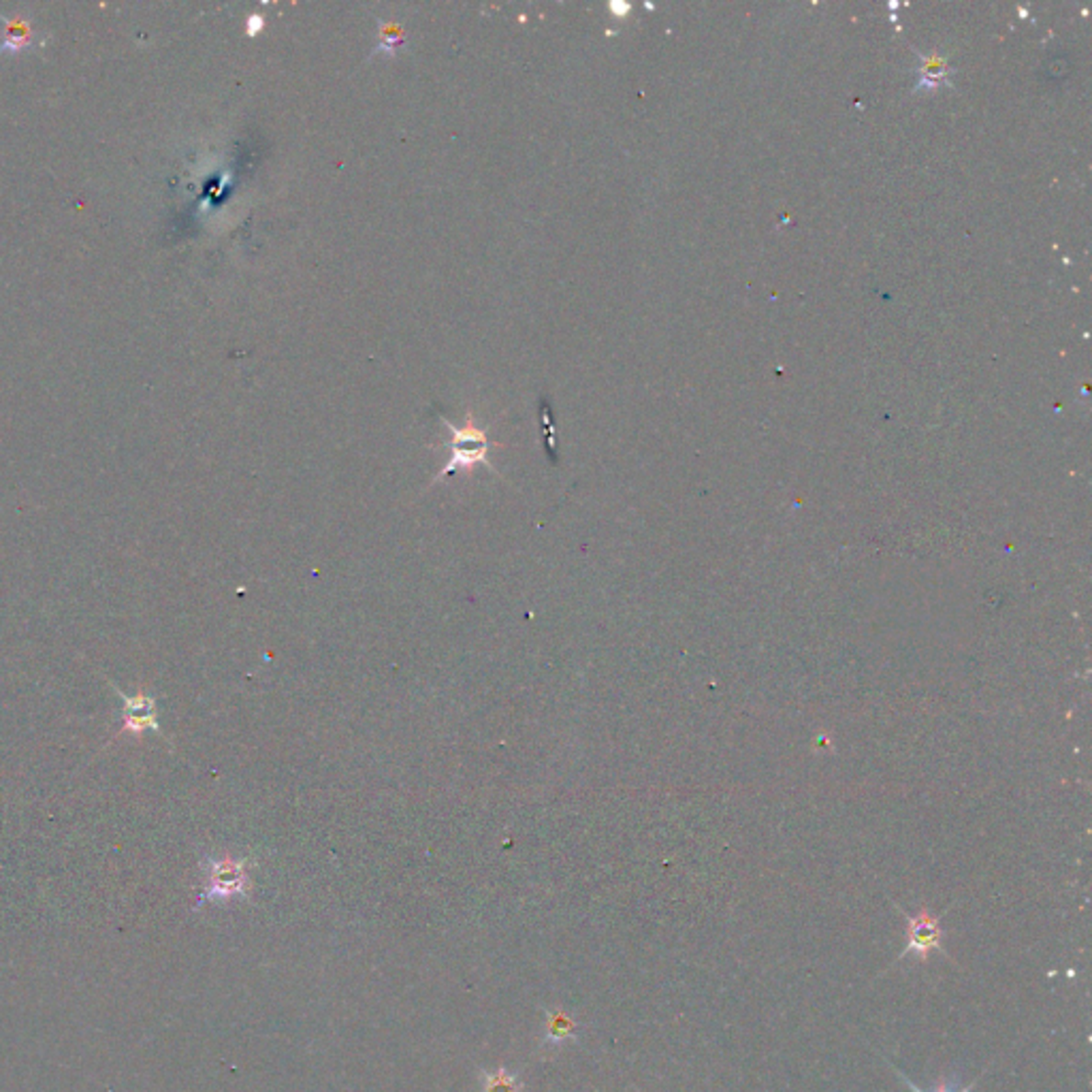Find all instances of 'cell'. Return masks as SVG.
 Here are the masks:
<instances>
[{
  "label": "cell",
  "mask_w": 1092,
  "mask_h": 1092,
  "mask_svg": "<svg viewBox=\"0 0 1092 1092\" xmlns=\"http://www.w3.org/2000/svg\"><path fill=\"white\" fill-rule=\"evenodd\" d=\"M892 1069H895V1071H896V1075H898V1077H900V1080H903V1082H905V1084H906V1086H909V1088H911V1092H924V1090H919V1088H918V1086H916V1084H913V1082H911V1080H909V1077H906V1075H905V1074H903V1071H898V1069H896V1067H895V1064H892ZM971 1090H973V1084H969V1086H966V1088H964V1090H956V1088H950V1086H948V1084H939V1086H937V1090H935V1092H971Z\"/></svg>",
  "instance_id": "cell-9"
},
{
  "label": "cell",
  "mask_w": 1092,
  "mask_h": 1092,
  "mask_svg": "<svg viewBox=\"0 0 1092 1092\" xmlns=\"http://www.w3.org/2000/svg\"><path fill=\"white\" fill-rule=\"evenodd\" d=\"M546 1032H545V1039L546 1043H564L568 1039H574L577 1035V1029L579 1024L572 1020L570 1016H566L564 1011H546Z\"/></svg>",
  "instance_id": "cell-5"
},
{
  "label": "cell",
  "mask_w": 1092,
  "mask_h": 1092,
  "mask_svg": "<svg viewBox=\"0 0 1092 1092\" xmlns=\"http://www.w3.org/2000/svg\"><path fill=\"white\" fill-rule=\"evenodd\" d=\"M248 890V860L211 858L205 862V888L201 900H229L235 896H246Z\"/></svg>",
  "instance_id": "cell-1"
},
{
  "label": "cell",
  "mask_w": 1092,
  "mask_h": 1092,
  "mask_svg": "<svg viewBox=\"0 0 1092 1092\" xmlns=\"http://www.w3.org/2000/svg\"><path fill=\"white\" fill-rule=\"evenodd\" d=\"M442 422H445V425L448 427V432H450V442H469V445H487V442H489V440H487V435H485V432H482L480 427H476V425H474V414H472V412L467 414V422H466V427H461V429H459V427H455L453 422H448V421L445 419V416H442Z\"/></svg>",
  "instance_id": "cell-7"
},
{
  "label": "cell",
  "mask_w": 1092,
  "mask_h": 1092,
  "mask_svg": "<svg viewBox=\"0 0 1092 1092\" xmlns=\"http://www.w3.org/2000/svg\"><path fill=\"white\" fill-rule=\"evenodd\" d=\"M263 26H265V19H263L261 16H250V17H248V24H246L248 35H250V37H254L256 32L263 28Z\"/></svg>",
  "instance_id": "cell-10"
},
{
  "label": "cell",
  "mask_w": 1092,
  "mask_h": 1092,
  "mask_svg": "<svg viewBox=\"0 0 1092 1092\" xmlns=\"http://www.w3.org/2000/svg\"><path fill=\"white\" fill-rule=\"evenodd\" d=\"M120 698L124 703V732L141 734L145 730H158L154 698L145 696V693H137V696H124V693H120Z\"/></svg>",
  "instance_id": "cell-3"
},
{
  "label": "cell",
  "mask_w": 1092,
  "mask_h": 1092,
  "mask_svg": "<svg viewBox=\"0 0 1092 1092\" xmlns=\"http://www.w3.org/2000/svg\"><path fill=\"white\" fill-rule=\"evenodd\" d=\"M403 43H406V35H403V30L400 28V26L380 22V45L374 50V54H378V51H387L388 56H393L395 50Z\"/></svg>",
  "instance_id": "cell-8"
},
{
  "label": "cell",
  "mask_w": 1092,
  "mask_h": 1092,
  "mask_svg": "<svg viewBox=\"0 0 1092 1092\" xmlns=\"http://www.w3.org/2000/svg\"><path fill=\"white\" fill-rule=\"evenodd\" d=\"M611 9H613L614 13H617V16H624V13H627V9H630V6H627V5H621V3H613V5H611Z\"/></svg>",
  "instance_id": "cell-11"
},
{
  "label": "cell",
  "mask_w": 1092,
  "mask_h": 1092,
  "mask_svg": "<svg viewBox=\"0 0 1092 1092\" xmlns=\"http://www.w3.org/2000/svg\"><path fill=\"white\" fill-rule=\"evenodd\" d=\"M906 919V941L905 950L900 951L898 958H905L906 954H916L922 961H929V954L935 950H941V929H939V918L932 916L930 911H919L918 916H905Z\"/></svg>",
  "instance_id": "cell-2"
},
{
  "label": "cell",
  "mask_w": 1092,
  "mask_h": 1092,
  "mask_svg": "<svg viewBox=\"0 0 1092 1092\" xmlns=\"http://www.w3.org/2000/svg\"><path fill=\"white\" fill-rule=\"evenodd\" d=\"M446 448H450V459L445 466V469L435 476V480H442L446 478V476L459 472V469H472L476 466H487L489 469L491 467V463L487 459V453L489 448L493 445L491 442H487V445H469V442H446L445 445Z\"/></svg>",
  "instance_id": "cell-4"
},
{
  "label": "cell",
  "mask_w": 1092,
  "mask_h": 1092,
  "mask_svg": "<svg viewBox=\"0 0 1092 1092\" xmlns=\"http://www.w3.org/2000/svg\"><path fill=\"white\" fill-rule=\"evenodd\" d=\"M482 1092H521L523 1082L519 1077L508 1074L506 1069L491 1071V1074H482Z\"/></svg>",
  "instance_id": "cell-6"
}]
</instances>
